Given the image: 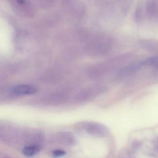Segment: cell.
Masks as SVG:
<instances>
[{"instance_id":"obj_1","label":"cell","mask_w":158,"mask_h":158,"mask_svg":"<svg viewBox=\"0 0 158 158\" xmlns=\"http://www.w3.org/2000/svg\"><path fill=\"white\" fill-rule=\"evenodd\" d=\"M111 39L105 35H100L86 45L84 51L87 55L99 57L109 54L112 50Z\"/></svg>"},{"instance_id":"obj_11","label":"cell","mask_w":158,"mask_h":158,"mask_svg":"<svg viewBox=\"0 0 158 158\" xmlns=\"http://www.w3.org/2000/svg\"><path fill=\"white\" fill-rule=\"evenodd\" d=\"M39 149L36 147H26L23 149V152L26 156L31 157L35 155L38 152Z\"/></svg>"},{"instance_id":"obj_7","label":"cell","mask_w":158,"mask_h":158,"mask_svg":"<svg viewBox=\"0 0 158 158\" xmlns=\"http://www.w3.org/2000/svg\"><path fill=\"white\" fill-rule=\"evenodd\" d=\"M146 15L150 20H157L158 17V1H150L145 5Z\"/></svg>"},{"instance_id":"obj_2","label":"cell","mask_w":158,"mask_h":158,"mask_svg":"<svg viewBox=\"0 0 158 158\" xmlns=\"http://www.w3.org/2000/svg\"><path fill=\"white\" fill-rule=\"evenodd\" d=\"M131 55H121L110 59L100 63L94 64L87 68L86 74L87 76L90 77H96L102 75L107 72L116 68V66L121 65L122 63L127 61Z\"/></svg>"},{"instance_id":"obj_5","label":"cell","mask_w":158,"mask_h":158,"mask_svg":"<svg viewBox=\"0 0 158 158\" xmlns=\"http://www.w3.org/2000/svg\"><path fill=\"white\" fill-rule=\"evenodd\" d=\"M144 66L142 61L131 64L121 68L117 72L115 79L117 81L124 79L136 73L141 67Z\"/></svg>"},{"instance_id":"obj_12","label":"cell","mask_w":158,"mask_h":158,"mask_svg":"<svg viewBox=\"0 0 158 158\" xmlns=\"http://www.w3.org/2000/svg\"><path fill=\"white\" fill-rule=\"evenodd\" d=\"M66 154V152L64 151L61 149H57L54 150L52 152V155L54 157H61Z\"/></svg>"},{"instance_id":"obj_6","label":"cell","mask_w":158,"mask_h":158,"mask_svg":"<svg viewBox=\"0 0 158 158\" xmlns=\"http://www.w3.org/2000/svg\"><path fill=\"white\" fill-rule=\"evenodd\" d=\"M37 91L35 87L29 85H18L15 86L12 89V92L15 95L23 96L34 94Z\"/></svg>"},{"instance_id":"obj_9","label":"cell","mask_w":158,"mask_h":158,"mask_svg":"<svg viewBox=\"0 0 158 158\" xmlns=\"http://www.w3.org/2000/svg\"><path fill=\"white\" fill-rule=\"evenodd\" d=\"M60 141L64 145L73 146L76 143V139L73 135L68 132L60 133L59 135Z\"/></svg>"},{"instance_id":"obj_8","label":"cell","mask_w":158,"mask_h":158,"mask_svg":"<svg viewBox=\"0 0 158 158\" xmlns=\"http://www.w3.org/2000/svg\"><path fill=\"white\" fill-rule=\"evenodd\" d=\"M139 44L141 48L145 49L154 52H157L158 50V43L157 41L151 40H142L139 41Z\"/></svg>"},{"instance_id":"obj_4","label":"cell","mask_w":158,"mask_h":158,"mask_svg":"<svg viewBox=\"0 0 158 158\" xmlns=\"http://www.w3.org/2000/svg\"><path fill=\"white\" fill-rule=\"evenodd\" d=\"M77 127L81 131L95 136H106L109 133V129L105 126L96 122H82L78 124Z\"/></svg>"},{"instance_id":"obj_10","label":"cell","mask_w":158,"mask_h":158,"mask_svg":"<svg viewBox=\"0 0 158 158\" xmlns=\"http://www.w3.org/2000/svg\"><path fill=\"white\" fill-rule=\"evenodd\" d=\"M144 19V13L143 12L142 4H139L136 7L134 14V20L137 24H140Z\"/></svg>"},{"instance_id":"obj_3","label":"cell","mask_w":158,"mask_h":158,"mask_svg":"<svg viewBox=\"0 0 158 158\" xmlns=\"http://www.w3.org/2000/svg\"><path fill=\"white\" fill-rule=\"evenodd\" d=\"M106 89L107 88L105 86L99 85L84 89L75 96L74 102L77 103L87 102L102 94L106 91Z\"/></svg>"}]
</instances>
